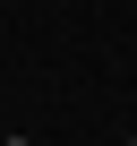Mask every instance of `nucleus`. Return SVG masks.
<instances>
[{
	"mask_svg": "<svg viewBox=\"0 0 137 146\" xmlns=\"http://www.w3.org/2000/svg\"><path fill=\"white\" fill-rule=\"evenodd\" d=\"M9 146H26V137H9Z\"/></svg>",
	"mask_w": 137,
	"mask_h": 146,
	"instance_id": "obj_1",
	"label": "nucleus"
}]
</instances>
